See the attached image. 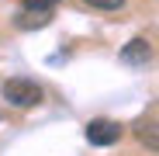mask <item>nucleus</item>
Segmentation results:
<instances>
[{
    "mask_svg": "<svg viewBox=\"0 0 159 156\" xmlns=\"http://www.w3.org/2000/svg\"><path fill=\"white\" fill-rule=\"evenodd\" d=\"M83 4H90L97 11H118V7H125V0H83Z\"/></svg>",
    "mask_w": 159,
    "mask_h": 156,
    "instance_id": "obj_6",
    "label": "nucleus"
},
{
    "mask_svg": "<svg viewBox=\"0 0 159 156\" xmlns=\"http://www.w3.org/2000/svg\"><path fill=\"white\" fill-rule=\"evenodd\" d=\"M149 59H152V45L145 42V38H131L125 49H121V63L125 66H149Z\"/></svg>",
    "mask_w": 159,
    "mask_h": 156,
    "instance_id": "obj_3",
    "label": "nucleus"
},
{
    "mask_svg": "<svg viewBox=\"0 0 159 156\" xmlns=\"http://www.w3.org/2000/svg\"><path fill=\"white\" fill-rule=\"evenodd\" d=\"M14 24L21 31H38V28H45V24H52V11L48 7H24L14 17Z\"/></svg>",
    "mask_w": 159,
    "mask_h": 156,
    "instance_id": "obj_4",
    "label": "nucleus"
},
{
    "mask_svg": "<svg viewBox=\"0 0 159 156\" xmlns=\"http://www.w3.org/2000/svg\"><path fill=\"white\" fill-rule=\"evenodd\" d=\"M135 139H139L145 149L159 153V121H152V118H142V121H135Z\"/></svg>",
    "mask_w": 159,
    "mask_h": 156,
    "instance_id": "obj_5",
    "label": "nucleus"
},
{
    "mask_svg": "<svg viewBox=\"0 0 159 156\" xmlns=\"http://www.w3.org/2000/svg\"><path fill=\"white\" fill-rule=\"evenodd\" d=\"M0 94H4V101L11 104V108H17V111L38 108L42 97H45V90H42L35 80H28V76H14V80H7Z\"/></svg>",
    "mask_w": 159,
    "mask_h": 156,
    "instance_id": "obj_1",
    "label": "nucleus"
},
{
    "mask_svg": "<svg viewBox=\"0 0 159 156\" xmlns=\"http://www.w3.org/2000/svg\"><path fill=\"white\" fill-rule=\"evenodd\" d=\"M56 4H59V0H24V7H48V11Z\"/></svg>",
    "mask_w": 159,
    "mask_h": 156,
    "instance_id": "obj_7",
    "label": "nucleus"
},
{
    "mask_svg": "<svg viewBox=\"0 0 159 156\" xmlns=\"http://www.w3.org/2000/svg\"><path fill=\"white\" fill-rule=\"evenodd\" d=\"M121 132H125V128H121L118 121H111V118H93V121L87 125V142H90V146H114V142L121 139Z\"/></svg>",
    "mask_w": 159,
    "mask_h": 156,
    "instance_id": "obj_2",
    "label": "nucleus"
}]
</instances>
